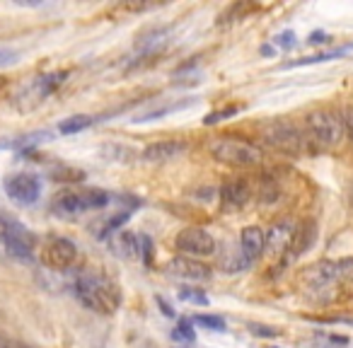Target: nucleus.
<instances>
[{
    "label": "nucleus",
    "instance_id": "1",
    "mask_svg": "<svg viewBox=\"0 0 353 348\" xmlns=\"http://www.w3.org/2000/svg\"><path fill=\"white\" fill-rule=\"evenodd\" d=\"M75 298L80 300V305H85L88 309L97 314H114L121 305V290L114 283L109 276L99 274V271L85 269L75 276Z\"/></svg>",
    "mask_w": 353,
    "mask_h": 348
},
{
    "label": "nucleus",
    "instance_id": "2",
    "mask_svg": "<svg viewBox=\"0 0 353 348\" xmlns=\"http://www.w3.org/2000/svg\"><path fill=\"white\" fill-rule=\"evenodd\" d=\"M208 150H211L213 160L223 162L232 170H252V167H259L261 160H264V152L256 143L237 136L216 138V141H211Z\"/></svg>",
    "mask_w": 353,
    "mask_h": 348
},
{
    "label": "nucleus",
    "instance_id": "3",
    "mask_svg": "<svg viewBox=\"0 0 353 348\" xmlns=\"http://www.w3.org/2000/svg\"><path fill=\"white\" fill-rule=\"evenodd\" d=\"M261 138H264L266 145L290 157L305 155V152L312 150L305 131L290 119H271V121H266L261 126Z\"/></svg>",
    "mask_w": 353,
    "mask_h": 348
},
{
    "label": "nucleus",
    "instance_id": "4",
    "mask_svg": "<svg viewBox=\"0 0 353 348\" xmlns=\"http://www.w3.org/2000/svg\"><path fill=\"white\" fill-rule=\"evenodd\" d=\"M303 131L312 150H332L341 143L343 123L339 114L329 112V109H317V112H310L305 116Z\"/></svg>",
    "mask_w": 353,
    "mask_h": 348
},
{
    "label": "nucleus",
    "instance_id": "5",
    "mask_svg": "<svg viewBox=\"0 0 353 348\" xmlns=\"http://www.w3.org/2000/svg\"><path fill=\"white\" fill-rule=\"evenodd\" d=\"M0 245H3V249H6L8 254L15 256V259L30 261L32 256H34L37 240L22 223L12 221V218L0 213Z\"/></svg>",
    "mask_w": 353,
    "mask_h": 348
},
{
    "label": "nucleus",
    "instance_id": "6",
    "mask_svg": "<svg viewBox=\"0 0 353 348\" xmlns=\"http://www.w3.org/2000/svg\"><path fill=\"white\" fill-rule=\"evenodd\" d=\"M109 203V194L102 189H85V192H63L54 201V213L59 216H80L88 211H99Z\"/></svg>",
    "mask_w": 353,
    "mask_h": 348
},
{
    "label": "nucleus",
    "instance_id": "7",
    "mask_svg": "<svg viewBox=\"0 0 353 348\" xmlns=\"http://www.w3.org/2000/svg\"><path fill=\"white\" fill-rule=\"evenodd\" d=\"M78 261V245L68 237L51 235L41 245V264L51 271H68Z\"/></svg>",
    "mask_w": 353,
    "mask_h": 348
},
{
    "label": "nucleus",
    "instance_id": "8",
    "mask_svg": "<svg viewBox=\"0 0 353 348\" xmlns=\"http://www.w3.org/2000/svg\"><path fill=\"white\" fill-rule=\"evenodd\" d=\"M174 247L189 259H206L216 254V237L206 227H184L174 240Z\"/></svg>",
    "mask_w": 353,
    "mask_h": 348
},
{
    "label": "nucleus",
    "instance_id": "9",
    "mask_svg": "<svg viewBox=\"0 0 353 348\" xmlns=\"http://www.w3.org/2000/svg\"><path fill=\"white\" fill-rule=\"evenodd\" d=\"M3 189L17 206H34L41 196V179L30 172H17V174H8Z\"/></svg>",
    "mask_w": 353,
    "mask_h": 348
},
{
    "label": "nucleus",
    "instance_id": "10",
    "mask_svg": "<svg viewBox=\"0 0 353 348\" xmlns=\"http://www.w3.org/2000/svg\"><path fill=\"white\" fill-rule=\"evenodd\" d=\"M305 285L310 290H324L329 285L343 280V269H341V259L339 261H319V264L310 266L303 276Z\"/></svg>",
    "mask_w": 353,
    "mask_h": 348
},
{
    "label": "nucleus",
    "instance_id": "11",
    "mask_svg": "<svg viewBox=\"0 0 353 348\" xmlns=\"http://www.w3.org/2000/svg\"><path fill=\"white\" fill-rule=\"evenodd\" d=\"M167 271L174 278L182 280H194V283H201V280L211 278V269L206 264H201L199 259H189V256H176L167 264Z\"/></svg>",
    "mask_w": 353,
    "mask_h": 348
},
{
    "label": "nucleus",
    "instance_id": "12",
    "mask_svg": "<svg viewBox=\"0 0 353 348\" xmlns=\"http://www.w3.org/2000/svg\"><path fill=\"white\" fill-rule=\"evenodd\" d=\"M240 249H242L240 254H242V259H245V266L254 264L261 256V252L266 249V232L256 225L245 227L240 235Z\"/></svg>",
    "mask_w": 353,
    "mask_h": 348
},
{
    "label": "nucleus",
    "instance_id": "13",
    "mask_svg": "<svg viewBox=\"0 0 353 348\" xmlns=\"http://www.w3.org/2000/svg\"><path fill=\"white\" fill-rule=\"evenodd\" d=\"M182 152H187V143L167 138V141H155V143H150V145H145L141 155L145 162H165V160H174V157H179Z\"/></svg>",
    "mask_w": 353,
    "mask_h": 348
},
{
    "label": "nucleus",
    "instance_id": "14",
    "mask_svg": "<svg viewBox=\"0 0 353 348\" xmlns=\"http://www.w3.org/2000/svg\"><path fill=\"white\" fill-rule=\"evenodd\" d=\"M250 198V187L240 179H232V182L223 184L221 189V203L225 208H242Z\"/></svg>",
    "mask_w": 353,
    "mask_h": 348
},
{
    "label": "nucleus",
    "instance_id": "15",
    "mask_svg": "<svg viewBox=\"0 0 353 348\" xmlns=\"http://www.w3.org/2000/svg\"><path fill=\"white\" fill-rule=\"evenodd\" d=\"M293 235L295 232L288 223H279V225L271 227V232H266V247L271 249V254H281V252L288 249Z\"/></svg>",
    "mask_w": 353,
    "mask_h": 348
},
{
    "label": "nucleus",
    "instance_id": "16",
    "mask_svg": "<svg viewBox=\"0 0 353 348\" xmlns=\"http://www.w3.org/2000/svg\"><path fill=\"white\" fill-rule=\"evenodd\" d=\"M92 121H94L92 116H85V114H78V116H70V119H65V121H61V123H59V131L63 133V136H75V133L85 131V128H88Z\"/></svg>",
    "mask_w": 353,
    "mask_h": 348
},
{
    "label": "nucleus",
    "instance_id": "17",
    "mask_svg": "<svg viewBox=\"0 0 353 348\" xmlns=\"http://www.w3.org/2000/svg\"><path fill=\"white\" fill-rule=\"evenodd\" d=\"M196 324L203 329H211V331H223V329H225V322H223L221 317H213V314H199Z\"/></svg>",
    "mask_w": 353,
    "mask_h": 348
},
{
    "label": "nucleus",
    "instance_id": "18",
    "mask_svg": "<svg viewBox=\"0 0 353 348\" xmlns=\"http://www.w3.org/2000/svg\"><path fill=\"white\" fill-rule=\"evenodd\" d=\"M172 336L176 338V341H182V343H192L194 338H196V334H194V329H192V324L189 322H179V327L174 329V334Z\"/></svg>",
    "mask_w": 353,
    "mask_h": 348
},
{
    "label": "nucleus",
    "instance_id": "19",
    "mask_svg": "<svg viewBox=\"0 0 353 348\" xmlns=\"http://www.w3.org/2000/svg\"><path fill=\"white\" fill-rule=\"evenodd\" d=\"M179 298H182V300H192V303H196V305H208V298L201 293V290L182 288V290H179Z\"/></svg>",
    "mask_w": 353,
    "mask_h": 348
},
{
    "label": "nucleus",
    "instance_id": "20",
    "mask_svg": "<svg viewBox=\"0 0 353 348\" xmlns=\"http://www.w3.org/2000/svg\"><path fill=\"white\" fill-rule=\"evenodd\" d=\"M17 61H20V54H17V51L3 49V46H0V68H8V65L17 63Z\"/></svg>",
    "mask_w": 353,
    "mask_h": 348
},
{
    "label": "nucleus",
    "instance_id": "21",
    "mask_svg": "<svg viewBox=\"0 0 353 348\" xmlns=\"http://www.w3.org/2000/svg\"><path fill=\"white\" fill-rule=\"evenodd\" d=\"M341 123H343V133H348V136L353 138V107H348L346 112H343Z\"/></svg>",
    "mask_w": 353,
    "mask_h": 348
},
{
    "label": "nucleus",
    "instance_id": "22",
    "mask_svg": "<svg viewBox=\"0 0 353 348\" xmlns=\"http://www.w3.org/2000/svg\"><path fill=\"white\" fill-rule=\"evenodd\" d=\"M237 109H223V112H213L211 116L206 119V123H216V121H221V119H228L230 114H235Z\"/></svg>",
    "mask_w": 353,
    "mask_h": 348
},
{
    "label": "nucleus",
    "instance_id": "23",
    "mask_svg": "<svg viewBox=\"0 0 353 348\" xmlns=\"http://www.w3.org/2000/svg\"><path fill=\"white\" fill-rule=\"evenodd\" d=\"M252 331H254L256 336H259V334H261V336H276V334H279V331H276V329H269V327H256V324H252Z\"/></svg>",
    "mask_w": 353,
    "mask_h": 348
},
{
    "label": "nucleus",
    "instance_id": "24",
    "mask_svg": "<svg viewBox=\"0 0 353 348\" xmlns=\"http://www.w3.org/2000/svg\"><path fill=\"white\" fill-rule=\"evenodd\" d=\"M0 348H22V346H20V343H15V341H10L8 336H3V334H0Z\"/></svg>",
    "mask_w": 353,
    "mask_h": 348
},
{
    "label": "nucleus",
    "instance_id": "25",
    "mask_svg": "<svg viewBox=\"0 0 353 348\" xmlns=\"http://www.w3.org/2000/svg\"><path fill=\"white\" fill-rule=\"evenodd\" d=\"M0 147H8V143H0Z\"/></svg>",
    "mask_w": 353,
    "mask_h": 348
}]
</instances>
